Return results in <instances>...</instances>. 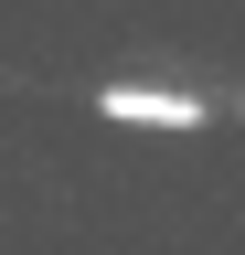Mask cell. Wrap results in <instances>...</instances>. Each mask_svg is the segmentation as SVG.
Listing matches in <instances>:
<instances>
[{
  "mask_svg": "<svg viewBox=\"0 0 245 255\" xmlns=\"http://www.w3.org/2000/svg\"><path fill=\"white\" fill-rule=\"evenodd\" d=\"M96 117H117V128H203V96H171V85H96Z\"/></svg>",
  "mask_w": 245,
  "mask_h": 255,
  "instance_id": "obj_1",
  "label": "cell"
}]
</instances>
